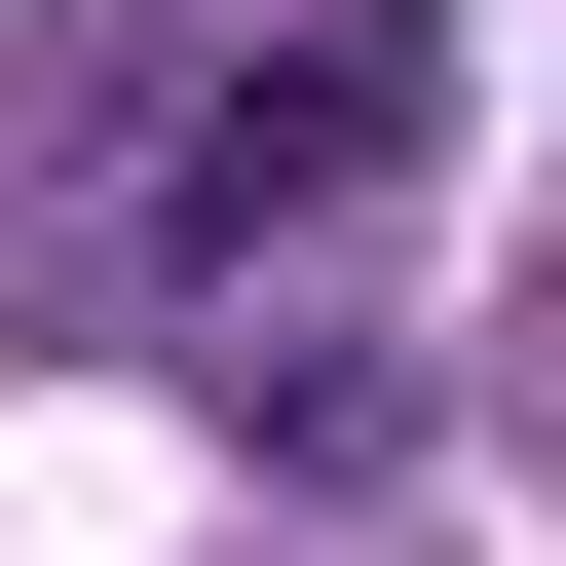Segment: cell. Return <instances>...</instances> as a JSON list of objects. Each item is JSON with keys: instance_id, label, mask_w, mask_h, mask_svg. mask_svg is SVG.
I'll return each instance as SVG.
<instances>
[{"instance_id": "cell-1", "label": "cell", "mask_w": 566, "mask_h": 566, "mask_svg": "<svg viewBox=\"0 0 566 566\" xmlns=\"http://www.w3.org/2000/svg\"><path fill=\"white\" fill-rule=\"evenodd\" d=\"M378 189H416V0H303V39L189 114V189H151V303H189V340H264V303H303Z\"/></svg>"}]
</instances>
